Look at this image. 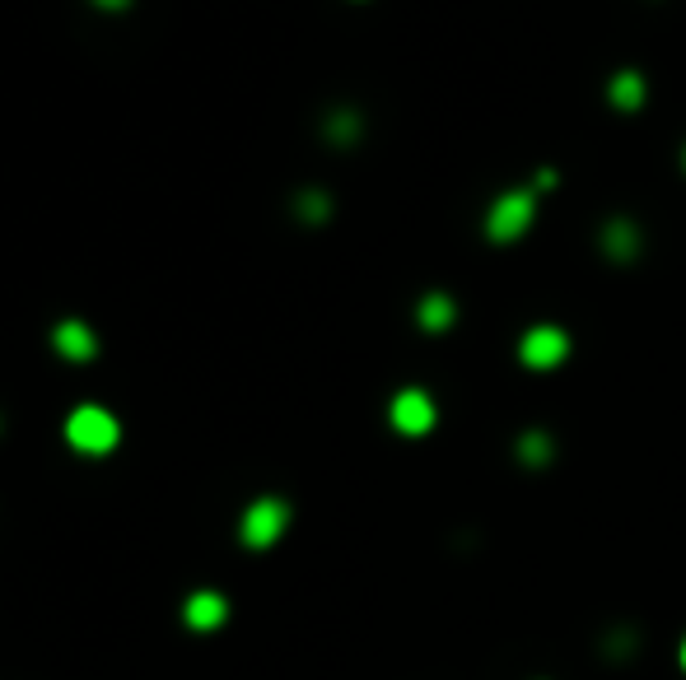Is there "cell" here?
I'll use <instances>...</instances> for the list:
<instances>
[{
	"mask_svg": "<svg viewBox=\"0 0 686 680\" xmlns=\"http://www.w3.org/2000/svg\"><path fill=\"white\" fill-rule=\"evenodd\" d=\"M285 527H289V503L276 499V495H266V499L247 503V513L239 522V536H243L247 550H272L285 536Z\"/></svg>",
	"mask_w": 686,
	"mask_h": 680,
	"instance_id": "cell-4",
	"label": "cell"
},
{
	"mask_svg": "<svg viewBox=\"0 0 686 680\" xmlns=\"http://www.w3.org/2000/svg\"><path fill=\"white\" fill-rule=\"evenodd\" d=\"M66 443L75 453H85V457H103V453H113L122 443V424L103 406H80L66 419Z\"/></svg>",
	"mask_w": 686,
	"mask_h": 680,
	"instance_id": "cell-2",
	"label": "cell"
},
{
	"mask_svg": "<svg viewBox=\"0 0 686 680\" xmlns=\"http://www.w3.org/2000/svg\"><path fill=\"white\" fill-rule=\"evenodd\" d=\"M388 419H392V429H398V434L425 438L434 429V419H440V406H434V396L425 387H402L398 396H392Z\"/></svg>",
	"mask_w": 686,
	"mask_h": 680,
	"instance_id": "cell-5",
	"label": "cell"
},
{
	"mask_svg": "<svg viewBox=\"0 0 686 680\" xmlns=\"http://www.w3.org/2000/svg\"><path fill=\"white\" fill-rule=\"evenodd\" d=\"M56 350L66 359H80V364H85V359L98 354V340H94V331L85 322H61L56 327Z\"/></svg>",
	"mask_w": 686,
	"mask_h": 680,
	"instance_id": "cell-10",
	"label": "cell"
},
{
	"mask_svg": "<svg viewBox=\"0 0 686 680\" xmlns=\"http://www.w3.org/2000/svg\"><path fill=\"white\" fill-rule=\"evenodd\" d=\"M598 247H602V257L616 262V266H631L640 252H644V233L631 215H612L608 224L598 229Z\"/></svg>",
	"mask_w": 686,
	"mask_h": 680,
	"instance_id": "cell-6",
	"label": "cell"
},
{
	"mask_svg": "<svg viewBox=\"0 0 686 680\" xmlns=\"http://www.w3.org/2000/svg\"><path fill=\"white\" fill-rule=\"evenodd\" d=\"M182 620L192 625V629H220L224 620H229V602L220 597V592H192L187 597V606H182Z\"/></svg>",
	"mask_w": 686,
	"mask_h": 680,
	"instance_id": "cell-7",
	"label": "cell"
},
{
	"mask_svg": "<svg viewBox=\"0 0 686 680\" xmlns=\"http://www.w3.org/2000/svg\"><path fill=\"white\" fill-rule=\"evenodd\" d=\"M644 98H650V84H644V75L640 71H616L612 79H608V103L616 113H640L644 108Z\"/></svg>",
	"mask_w": 686,
	"mask_h": 680,
	"instance_id": "cell-9",
	"label": "cell"
},
{
	"mask_svg": "<svg viewBox=\"0 0 686 680\" xmlns=\"http://www.w3.org/2000/svg\"><path fill=\"white\" fill-rule=\"evenodd\" d=\"M682 168H686V145H682Z\"/></svg>",
	"mask_w": 686,
	"mask_h": 680,
	"instance_id": "cell-16",
	"label": "cell"
},
{
	"mask_svg": "<svg viewBox=\"0 0 686 680\" xmlns=\"http://www.w3.org/2000/svg\"><path fill=\"white\" fill-rule=\"evenodd\" d=\"M556 457V443L547 429H524L518 434V461L524 466H547Z\"/></svg>",
	"mask_w": 686,
	"mask_h": 680,
	"instance_id": "cell-11",
	"label": "cell"
},
{
	"mask_svg": "<svg viewBox=\"0 0 686 680\" xmlns=\"http://www.w3.org/2000/svg\"><path fill=\"white\" fill-rule=\"evenodd\" d=\"M537 220V191L532 187H514L500 191L486 210V238L490 243H518Z\"/></svg>",
	"mask_w": 686,
	"mask_h": 680,
	"instance_id": "cell-1",
	"label": "cell"
},
{
	"mask_svg": "<svg viewBox=\"0 0 686 680\" xmlns=\"http://www.w3.org/2000/svg\"><path fill=\"white\" fill-rule=\"evenodd\" d=\"M415 322H421V331H430V336H444L457 322V304L444 289H430V294H421V304H415Z\"/></svg>",
	"mask_w": 686,
	"mask_h": 680,
	"instance_id": "cell-8",
	"label": "cell"
},
{
	"mask_svg": "<svg viewBox=\"0 0 686 680\" xmlns=\"http://www.w3.org/2000/svg\"><path fill=\"white\" fill-rule=\"evenodd\" d=\"M299 215H304V224H323V220H331V201L323 196V191H304Z\"/></svg>",
	"mask_w": 686,
	"mask_h": 680,
	"instance_id": "cell-13",
	"label": "cell"
},
{
	"mask_svg": "<svg viewBox=\"0 0 686 680\" xmlns=\"http://www.w3.org/2000/svg\"><path fill=\"white\" fill-rule=\"evenodd\" d=\"M360 131H365V121H360L356 108H337V113L327 117V140L341 145V150H350V145L360 140Z\"/></svg>",
	"mask_w": 686,
	"mask_h": 680,
	"instance_id": "cell-12",
	"label": "cell"
},
{
	"mask_svg": "<svg viewBox=\"0 0 686 680\" xmlns=\"http://www.w3.org/2000/svg\"><path fill=\"white\" fill-rule=\"evenodd\" d=\"M570 359V331L556 327V322H537L524 331L518 340V364L532 369V373H551Z\"/></svg>",
	"mask_w": 686,
	"mask_h": 680,
	"instance_id": "cell-3",
	"label": "cell"
},
{
	"mask_svg": "<svg viewBox=\"0 0 686 680\" xmlns=\"http://www.w3.org/2000/svg\"><path fill=\"white\" fill-rule=\"evenodd\" d=\"M94 6H103V10H127L131 0H94Z\"/></svg>",
	"mask_w": 686,
	"mask_h": 680,
	"instance_id": "cell-14",
	"label": "cell"
},
{
	"mask_svg": "<svg viewBox=\"0 0 686 680\" xmlns=\"http://www.w3.org/2000/svg\"><path fill=\"white\" fill-rule=\"evenodd\" d=\"M677 657H682V671H686V639H682V652Z\"/></svg>",
	"mask_w": 686,
	"mask_h": 680,
	"instance_id": "cell-15",
	"label": "cell"
}]
</instances>
